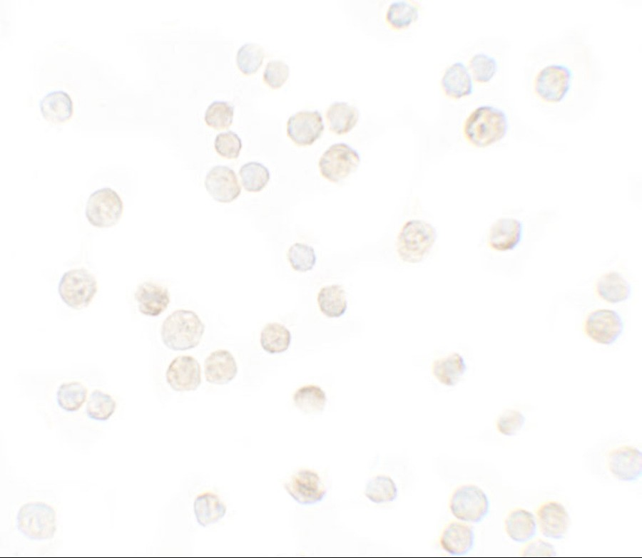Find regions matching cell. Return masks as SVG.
Listing matches in <instances>:
<instances>
[{"label":"cell","instance_id":"cell-3","mask_svg":"<svg viewBox=\"0 0 642 558\" xmlns=\"http://www.w3.org/2000/svg\"><path fill=\"white\" fill-rule=\"evenodd\" d=\"M437 239L435 228L429 222L413 219L406 222L397 239V252L404 262H422L431 251Z\"/></svg>","mask_w":642,"mask_h":558},{"label":"cell","instance_id":"cell-33","mask_svg":"<svg viewBox=\"0 0 642 558\" xmlns=\"http://www.w3.org/2000/svg\"><path fill=\"white\" fill-rule=\"evenodd\" d=\"M241 183L247 192H258L265 187L270 174L262 163L252 161L245 163L239 170Z\"/></svg>","mask_w":642,"mask_h":558},{"label":"cell","instance_id":"cell-1","mask_svg":"<svg viewBox=\"0 0 642 558\" xmlns=\"http://www.w3.org/2000/svg\"><path fill=\"white\" fill-rule=\"evenodd\" d=\"M508 127V118L502 110L491 105H482L468 115L463 131L471 144L485 148L501 140L506 134Z\"/></svg>","mask_w":642,"mask_h":558},{"label":"cell","instance_id":"cell-25","mask_svg":"<svg viewBox=\"0 0 642 558\" xmlns=\"http://www.w3.org/2000/svg\"><path fill=\"white\" fill-rule=\"evenodd\" d=\"M193 510L198 523L203 527L217 522L226 513L225 505L216 494L210 492L197 496Z\"/></svg>","mask_w":642,"mask_h":558},{"label":"cell","instance_id":"cell-40","mask_svg":"<svg viewBox=\"0 0 642 558\" xmlns=\"http://www.w3.org/2000/svg\"><path fill=\"white\" fill-rule=\"evenodd\" d=\"M216 152L228 159L237 158L242 148V140L235 132L228 130L218 134L214 142Z\"/></svg>","mask_w":642,"mask_h":558},{"label":"cell","instance_id":"cell-17","mask_svg":"<svg viewBox=\"0 0 642 558\" xmlns=\"http://www.w3.org/2000/svg\"><path fill=\"white\" fill-rule=\"evenodd\" d=\"M134 296L139 311L148 316H159L167 309L170 301L168 289L152 281L140 284Z\"/></svg>","mask_w":642,"mask_h":558},{"label":"cell","instance_id":"cell-10","mask_svg":"<svg viewBox=\"0 0 642 558\" xmlns=\"http://www.w3.org/2000/svg\"><path fill=\"white\" fill-rule=\"evenodd\" d=\"M623 322L618 312L611 309H598L587 316L584 324L586 335L594 341L613 344L623 331Z\"/></svg>","mask_w":642,"mask_h":558},{"label":"cell","instance_id":"cell-4","mask_svg":"<svg viewBox=\"0 0 642 558\" xmlns=\"http://www.w3.org/2000/svg\"><path fill=\"white\" fill-rule=\"evenodd\" d=\"M55 510L42 502H29L19 508L16 527L26 537L44 540L54 537L56 530Z\"/></svg>","mask_w":642,"mask_h":558},{"label":"cell","instance_id":"cell-42","mask_svg":"<svg viewBox=\"0 0 642 558\" xmlns=\"http://www.w3.org/2000/svg\"><path fill=\"white\" fill-rule=\"evenodd\" d=\"M289 66L282 60L270 61L263 72V79L272 88L281 87L289 76Z\"/></svg>","mask_w":642,"mask_h":558},{"label":"cell","instance_id":"cell-11","mask_svg":"<svg viewBox=\"0 0 642 558\" xmlns=\"http://www.w3.org/2000/svg\"><path fill=\"white\" fill-rule=\"evenodd\" d=\"M284 487L299 504L314 505L325 497L327 490L319 475L309 469L295 472Z\"/></svg>","mask_w":642,"mask_h":558},{"label":"cell","instance_id":"cell-8","mask_svg":"<svg viewBox=\"0 0 642 558\" xmlns=\"http://www.w3.org/2000/svg\"><path fill=\"white\" fill-rule=\"evenodd\" d=\"M123 210V202L118 193L109 187H103L91 194L85 214L91 225L107 228L118 222Z\"/></svg>","mask_w":642,"mask_h":558},{"label":"cell","instance_id":"cell-37","mask_svg":"<svg viewBox=\"0 0 642 558\" xmlns=\"http://www.w3.org/2000/svg\"><path fill=\"white\" fill-rule=\"evenodd\" d=\"M233 106L227 101L215 100L211 103L205 113L207 125L217 130L228 128L233 119Z\"/></svg>","mask_w":642,"mask_h":558},{"label":"cell","instance_id":"cell-12","mask_svg":"<svg viewBox=\"0 0 642 558\" xmlns=\"http://www.w3.org/2000/svg\"><path fill=\"white\" fill-rule=\"evenodd\" d=\"M325 128L321 113L317 110H303L290 116L287 122V133L297 145H312L320 138Z\"/></svg>","mask_w":642,"mask_h":558},{"label":"cell","instance_id":"cell-26","mask_svg":"<svg viewBox=\"0 0 642 558\" xmlns=\"http://www.w3.org/2000/svg\"><path fill=\"white\" fill-rule=\"evenodd\" d=\"M358 109L344 101H335L330 105L326 117L331 130L338 135L351 130L359 119Z\"/></svg>","mask_w":642,"mask_h":558},{"label":"cell","instance_id":"cell-2","mask_svg":"<svg viewBox=\"0 0 642 558\" xmlns=\"http://www.w3.org/2000/svg\"><path fill=\"white\" fill-rule=\"evenodd\" d=\"M205 329V324L195 312L177 309L164 319L160 329L161 339L171 350L186 351L198 346Z\"/></svg>","mask_w":642,"mask_h":558},{"label":"cell","instance_id":"cell-16","mask_svg":"<svg viewBox=\"0 0 642 558\" xmlns=\"http://www.w3.org/2000/svg\"><path fill=\"white\" fill-rule=\"evenodd\" d=\"M541 534L554 539H561L569 528L571 520L564 506L556 501L542 504L537 510Z\"/></svg>","mask_w":642,"mask_h":558},{"label":"cell","instance_id":"cell-7","mask_svg":"<svg viewBox=\"0 0 642 558\" xmlns=\"http://www.w3.org/2000/svg\"><path fill=\"white\" fill-rule=\"evenodd\" d=\"M360 162L359 153L345 143L331 145L321 155L318 166L323 177L339 182L355 172Z\"/></svg>","mask_w":642,"mask_h":558},{"label":"cell","instance_id":"cell-22","mask_svg":"<svg viewBox=\"0 0 642 558\" xmlns=\"http://www.w3.org/2000/svg\"><path fill=\"white\" fill-rule=\"evenodd\" d=\"M505 530L513 541L526 542L536 534V518L533 513L526 510H513L505 520Z\"/></svg>","mask_w":642,"mask_h":558},{"label":"cell","instance_id":"cell-32","mask_svg":"<svg viewBox=\"0 0 642 558\" xmlns=\"http://www.w3.org/2000/svg\"><path fill=\"white\" fill-rule=\"evenodd\" d=\"M397 487L387 475H377L366 484L365 495L372 502L382 504L394 501L397 497Z\"/></svg>","mask_w":642,"mask_h":558},{"label":"cell","instance_id":"cell-31","mask_svg":"<svg viewBox=\"0 0 642 558\" xmlns=\"http://www.w3.org/2000/svg\"><path fill=\"white\" fill-rule=\"evenodd\" d=\"M87 393V388L81 382L63 383L56 391L57 403L67 412L77 411L85 403Z\"/></svg>","mask_w":642,"mask_h":558},{"label":"cell","instance_id":"cell-9","mask_svg":"<svg viewBox=\"0 0 642 558\" xmlns=\"http://www.w3.org/2000/svg\"><path fill=\"white\" fill-rule=\"evenodd\" d=\"M571 77V70L564 65L547 66L536 77L535 91L546 101L559 102L564 98L570 88Z\"/></svg>","mask_w":642,"mask_h":558},{"label":"cell","instance_id":"cell-34","mask_svg":"<svg viewBox=\"0 0 642 558\" xmlns=\"http://www.w3.org/2000/svg\"><path fill=\"white\" fill-rule=\"evenodd\" d=\"M419 16V8L414 2L395 1L389 4L386 20L393 28L400 29L409 26Z\"/></svg>","mask_w":642,"mask_h":558},{"label":"cell","instance_id":"cell-29","mask_svg":"<svg viewBox=\"0 0 642 558\" xmlns=\"http://www.w3.org/2000/svg\"><path fill=\"white\" fill-rule=\"evenodd\" d=\"M291 341L290 331L279 323L267 324L260 334L262 348L270 353H280L285 351Z\"/></svg>","mask_w":642,"mask_h":558},{"label":"cell","instance_id":"cell-23","mask_svg":"<svg viewBox=\"0 0 642 558\" xmlns=\"http://www.w3.org/2000/svg\"><path fill=\"white\" fill-rule=\"evenodd\" d=\"M41 112L48 120L62 123L68 120L73 114V102L64 91L56 90L46 93L40 100Z\"/></svg>","mask_w":642,"mask_h":558},{"label":"cell","instance_id":"cell-41","mask_svg":"<svg viewBox=\"0 0 642 558\" xmlns=\"http://www.w3.org/2000/svg\"><path fill=\"white\" fill-rule=\"evenodd\" d=\"M525 416L519 410L509 409L503 412L496 421L500 433L506 436L516 435L524 427Z\"/></svg>","mask_w":642,"mask_h":558},{"label":"cell","instance_id":"cell-36","mask_svg":"<svg viewBox=\"0 0 642 558\" xmlns=\"http://www.w3.org/2000/svg\"><path fill=\"white\" fill-rule=\"evenodd\" d=\"M263 48L256 43H245L238 50L236 62L239 69L250 75L257 71L264 58Z\"/></svg>","mask_w":642,"mask_h":558},{"label":"cell","instance_id":"cell-43","mask_svg":"<svg viewBox=\"0 0 642 558\" xmlns=\"http://www.w3.org/2000/svg\"><path fill=\"white\" fill-rule=\"evenodd\" d=\"M526 557H554L556 555L554 547L541 539L529 543L522 551Z\"/></svg>","mask_w":642,"mask_h":558},{"label":"cell","instance_id":"cell-6","mask_svg":"<svg viewBox=\"0 0 642 558\" xmlns=\"http://www.w3.org/2000/svg\"><path fill=\"white\" fill-rule=\"evenodd\" d=\"M489 507L486 494L474 485L459 487L449 501L452 514L459 520L472 523L481 522L488 515Z\"/></svg>","mask_w":642,"mask_h":558},{"label":"cell","instance_id":"cell-21","mask_svg":"<svg viewBox=\"0 0 642 558\" xmlns=\"http://www.w3.org/2000/svg\"><path fill=\"white\" fill-rule=\"evenodd\" d=\"M444 93L455 99L471 95L473 92V82L467 66L457 61L451 64L444 71L441 80Z\"/></svg>","mask_w":642,"mask_h":558},{"label":"cell","instance_id":"cell-38","mask_svg":"<svg viewBox=\"0 0 642 558\" xmlns=\"http://www.w3.org/2000/svg\"><path fill=\"white\" fill-rule=\"evenodd\" d=\"M287 259L292 268L300 272L311 270L317 260L312 247L302 243H295L287 252Z\"/></svg>","mask_w":642,"mask_h":558},{"label":"cell","instance_id":"cell-35","mask_svg":"<svg viewBox=\"0 0 642 558\" xmlns=\"http://www.w3.org/2000/svg\"><path fill=\"white\" fill-rule=\"evenodd\" d=\"M116 408V403L111 396L100 390H94L89 396L86 411L90 418L104 421L113 415Z\"/></svg>","mask_w":642,"mask_h":558},{"label":"cell","instance_id":"cell-20","mask_svg":"<svg viewBox=\"0 0 642 558\" xmlns=\"http://www.w3.org/2000/svg\"><path fill=\"white\" fill-rule=\"evenodd\" d=\"M473 528L458 522L449 523L443 530L440 544L442 549L452 555H464L470 552L474 546Z\"/></svg>","mask_w":642,"mask_h":558},{"label":"cell","instance_id":"cell-5","mask_svg":"<svg viewBox=\"0 0 642 558\" xmlns=\"http://www.w3.org/2000/svg\"><path fill=\"white\" fill-rule=\"evenodd\" d=\"M58 291L66 305L81 309L88 306L93 299L97 291V281L88 270L73 269L62 275Z\"/></svg>","mask_w":642,"mask_h":558},{"label":"cell","instance_id":"cell-14","mask_svg":"<svg viewBox=\"0 0 642 558\" xmlns=\"http://www.w3.org/2000/svg\"><path fill=\"white\" fill-rule=\"evenodd\" d=\"M205 187L217 202L229 203L238 197L241 187L233 170L228 166L216 165L211 168L205 179Z\"/></svg>","mask_w":642,"mask_h":558},{"label":"cell","instance_id":"cell-39","mask_svg":"<svg viewBox=\"0 0 642 558\" xmlns=\"http://www.w3.org/2000/svg\"><path fill=\"white\" fill-rule=\"evenodd\" d=\"M469 66L474 79L479 83L489 81L498 69L496 61L483 53L474 55L469 60Z\"/></svg>","mask_w":642,"mask_h":558},{"label":"cell","instance_id":"cell-28","mask_svg":"<svg viewBox=\"0 0 642 558\" xmlns=\"http://www.w3.org/2000/svg\"><path fill=\"white\" fill-rule=\"evenodd\" d=\"M317 302L320 311L330 318L342 316L347 306L345 291L338 284L322 287L318 293Z\"/></svg>","mask_w":642,"mask_h":558},{"label":"cell","instance_id":"cell-30","mask_svg":"<svg viewBox=\"0 0 642 558\" xmlns=\"http://www.w3.org/2000/svg\"><path fill=\"white\" fill-rule=\"evenodd\" d=\"M295 405L307 414L322 412L327 402L325 393L319 386L308 385L300 388L293 396Z\"/></svg>","mask_w":642,"mask_h":558},{"label":"cell","instance_id":"cell-27","mask_svg":"<svg viewBox=\"0 0 642 558\" xmlns=\"http://www.w3.org/2000/svg\"><path fill=\"white\" fill-rule=\"evenodd\" d=\"M432 373L442 384L447 386L456 385L467 370L464 358L458 353H453L439 358L432 364Z\"/></svg>","mask_w":642,"mask_h":558},{"label":"cell","instance_id":"cell-24","mask_svg":"<svg viewBox=\"0 0 642 558\" xmlns=\"http://www.w3.org/2000/svg\"><path fill=\"white\" fill-rule=\"evenodd\" d=\"M596 291L603 300L616 304L627 300L631 294V287L627 280L616 272L603 274L597 281Z\"/></svg>","mask_w":642,"mask_h":558},{"label":"cell","instance_id":"cell-15","mask_svg":"<svg viewBox=\"0 0 642 558\" xmlns=\"http://www.w3.org/2000/svg\"><path fill=\"white\" fill-rule=\"evenodd\" d=\"M608 468L619 480L633 482L642 475V453L632 446H621L610 451Z\"/></svg>","mask_w":642,"mask_h":558},{"label":"cell","instance_id":"cell-19","mask_svg":"<svg viewBox=\"0 0 642 558\" xmlns=\"http://www.w3.org/2000/svg\"><path fill=\"white\" fill-rule=\"evenodd\" d=\"M523 226L520 221L512 217L496 220L489 234V244L491 249L506 252L515 249L521 240Z\"/></svg>","mask_w":642,"mask_h":558},{"label":"cell","instance_id":"cell-18","mask_svg":"<svg viewBox=\"0 0 642 558\" xmlns=\"http://www.w3.org/2000/svg\"><path fill=\"white\" fill-rule=\"evenodd\" d=\"M205 379L212 384L224 385L238 373V366L233 354L225 349L211 352L204 362Z\"/></svg>","mask_w":642,"mask_h":558},{"label":"cell","instance_id":"cell-13","mask_svg":"<svg viewBox=\"0 0 642 558\" xmlns=\"http://www.w3.org/2000/svg\"><path fill=\"white\" fill-rule=\"evenodd\" d=\"M166 381L175 391H195L201 383V368L198 361L190 356L175 357L165 373Z\"/></svg>","mask_w":642,"mask_h":558}]
</instances>
